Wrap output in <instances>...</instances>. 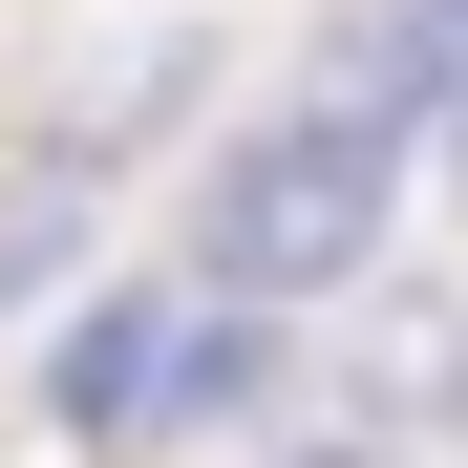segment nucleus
Here are the masks:
<instances>
[{
    "label": "nucleus",
    "mask_w": 468,
    "mask_h": 468,
    "mask_svg": "<svg viewBox=\"0 0 468 468\" xmlns=\"http://www.w3.org/2000/svg\"><path fill=\"white\" fill-rule=\"evenodd\" d=\"M405 128H426V107H383V86L277 107V128L213 171V298H341V277L383 256V213H405Z\"/></svg>",
    "instance_id": "f257e3e1"
},
{
    "label": "nucleus",
    "mask_w": 468,
    "mask_h": 468,
    "mask_svg": "<svg viewBox=\"0 0 468 468\" xmlns=\"http://www.w3.org/2000/svg\"><path fill=\"white\" fill-rule=\"evenodd\" d=\"M86 213H107V171H86V149H64V171H22V192H0V298H43L64 256H86Z\"/></svg>",
    "instance_id": "f03ea898"
},
{
    "label": "nucleus",
    "mask_w": 468,
    "mask_h": 468,
    "mask_svg": "<svg viewBox=\"0 0 468 468\" xmlns=\"http://www.w3.org/2000/svg\"><path fill=\"white\" fill-rule=\"evenodd\" d=\"M447 192H468V107H447Z\"/></svg>",
    "instance_id": "7ed1b4c3"
}]
</instances>
